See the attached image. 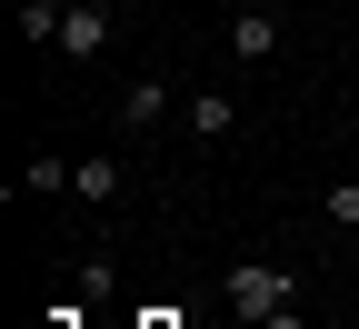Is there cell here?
Instances as JSON below:
<instances>
[{
	"label": "cell",
	"instance_id": "obj_6",
	"mask_svg": "<svg viewBox=\"0 0 359 329\" xmlns=\"http://www.w3.org/2000/svg\"><path fill=\"white\" fill-rule=\"evenodd\" d=\"M60 20L70 0H20V40H40V51H60Z\"/></svg>",
	"mask_w": 359,
	"mask_h": 329
},
{
	"label": "cell",
	"instance_id": "obj_1",
	"mask_svg": "<svg viewBox=\"0 0 359 329\" xmlns=\"http://www.w3.org/2000/svg\"><path fill=\"white\" fill-rule=\"evenodd\" d=\"M219 300L259 329V319H280V309L299 300V269H280V260H230V269H219Z\"/></svg>",
	"mask_w": 359,
	"mask_h": 329
},
{
	"label": "cell",
	"instance_id": "obj_8",
	"mask_svg": "<svg viewBox=\"0 0 359 329\" xmlns=\"http://www.w3.org/2000/svg\"><path fill=\"white\" fill-rule=\"evenodd\" d=\"M70 170H80V160H20V190H30V200H40V190H70Z\"/></svg>",
	"mask_w": 359,
	"mask_h": 329
},
{
	"label": "cell",
	"instance_id": "obj_5",
	"mask_svg": "<svg viewBox=\"0 0 359 329\" xmlns=\"http://www.w3.org/2000/svg\"><path fill=\"white\" fill-rule=\"evenodd\" d=\"M240 130V100L230 90H190V140H230Z\"/></svg>",
	"mask_w": 359,
	"mask_h": 329
},
{
	"label": "cell",
	"instance_id": "obj_4",
	"mask_svg": "<svg viewBox=\"0 0 359 329\" xmlns=\"http://www.w3.org/2000/svg\"><path fill=\"white\" fill-rule=\"evenodd\" d=\"M230 60H250V70L280 60V11H240V20H230Z\"/></svg>",
	"mask_w": 359,
	"mask_h": 329
},
{
	"label": "cell",
	"instance_id": "obj_2",
	"mask_svg": "<svg viewBox=\"0 0 359 329\" xmlns=\"http://www.w3.org/2000/svg\"><path fill=\"white\" fill-rule=\"evenodd\" d=\"M110 51V0H70V20H60V60H100Z\"/></svg>",
	"mask_w": 359,
	"mask_h": 329
},
{
	"label": "cell",
	"instance_id": "obj_7",
	"mask_svg": "<svg viewBox=\"0 0 359 329\" xmlns=\"http://www.w3.org/2000/svg\"><path fill=\"white\" fill-rule=\"evenodd\" d=\"M70 190H80V200H120V160H80Z\"/></svg>",
	"mask_w": 359,
	"mask_h": 329
},
{
	"label": "cell",
	"instance_id": "obj_3",
	"mask_svg": "<svg viewBox=\"0 0 359 329\" xmlns=\"http://www.w3.org/2000/svg\"><path fill=\"white\" fill-rule=\"evenodd\" d=\"M160 120H170V70H150V80H130V90H120V130H130V140L160 130Z\"/></svg>",
	"mask_w": 359,
	"mask_h": 329
},
{
	"label": "cell",
	"instance_id": "obj_11",
	"mask_svg": "<svg viewBox=\"0 0 359 329\" xmlns=\"http://www.w3.org/2000/svg\"><path fill=\"white\" fill-rule=\"evenodd\" d=\"M349 260H359V229H349Z\"/></svg>",
	"mask_w": 359,
	"mask_h": 329
},
{
	"label": "cell",
	"instance_id": "obj_10",
	"mask_svg": "<svg viewBox=\"0 0 359 329\" xmlns=\"http://www.w3.org/2000/svg\"><path fill=\"white\" fill-rule=\"evenodd\" d=\"M140 329H180V319H170V309H150V319H140Z\"/></svg>",
	"mask_w": 359,
	"mask_h": 329
},
{
	"label": "cell",
	"instance_id": "obj_9",
	"mask_svg": "<svg viewBox=\"0 0 359 329\" xmlns=\"http://www.w3.org/2000/svg\"><path fill=\"white\" fill-rule=\"evenodd\" d=\"M320 210H330V229H359V180H330Z\"/></svg>",
	"mask_w": 359,
	"mask_h": 329
}]
</instances>
